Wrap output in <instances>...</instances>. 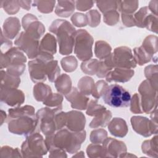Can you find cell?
I'll return each instance as SVG.
<instances>
[{
	"label": "cell",
	"mask_w": 158,
	"mask_h": 158,
	"mask_svg": "<svg viewBox=\"0 0 158 158\" xmlns=\"http://www.w3.org/2000/svg\"><path fill=\"white\" fill-rule=\"evenodd\" d=\"M86 119L83 113L71 110L66 112L65 127L72 131H83L85 127Z\"/></svg>",
	"instance_id": "cell-17"
},
{
	"label": "cell",
	"mask_w": 158,
	"mask_h": 158,
	"mask_svg": "<svg viewBox=\"0 0 158 158\" xmlns=\"http://www.w3.org/2000/svg\"><path fill=\"white\" fill-rule=\"evenodd\" d=\"M133 129L138 133L144 137L150 136L152 134H157V124L141 116H133L131 118Z\"/></svg>",
	"instance_id": "cell-12"
},
{
	"label": "cell",
	"mask_w": 158,
	"mask_h": 158,
	"mask_svg": "<svg viewBox=\"0 0 158 158\" xmlns=\"http://www.w3.org/2000/svg\"><path fill=\"white\" fill-rule=\"evenodd\" d=\"M134 52V58L136 64L139 65H143V64L149 62L152 57L149 54L142 46L139 48H135L133 49Z\"/></svg>",
	"instance_id": "cell-32"
},
{
	"label": "cell",
	"mask_w": 158,
	"mask_h": 158,
	"mask_svg": "<svg viewBox=\"0 0 158 158\" xmlns=\"http://www.w3.org/2000/svg\"><path fill=\"white\" fill-rule=\"evenodd\" d=\"M157 136L150 140H146L142 144V151L143 153L151 157H157Z\"/></svg>",
	"instance_id": "cell-31"
},
{
	"label": "cell",
	"mask_w": 158,
	"mask_h": 158,
	"mask_svg": "<svg viewBox=\"0 0 158 158\" xmlns=\"http://www.w3.org/2000/svg\"><path fill=\"white\" fill-rule=\"evenodd\" d=\"M102 146L105 149L106 157H122L124 154L127 153L125 143L112 138H106L102 142Z\"/></svg>",
	"instance_id": "cell-16"
},
{
	"label": "cell",
	"mask_w": 158,
	"mask_h": 158,
	"mask_svg": "<svg viewBox=\"0 0 158 158\" xmlns=\"http://www.w3.org/2000/svg\"><path fill=\"white\" fill-rule=\"evenodd\" d=\"M93 38L85 30L76 31L74 38V53L83 61L88 60L93 56L92 46Z\"/></svg>",
	"instance_id": "cell-7"
},
{
	"label": "cell",
	"mask_w": 158,
	"mask_h": 158,
	"mask_svg": "<svg viewBox=\"0 0 158 158\" xmlns=\"http://www.w3.org/2000/svg\"><path fill=\"white\" fill-rule=\"evenodd\" d=\"M94 82L89 77H82L78 83V87L80 92L84 95H89L93 93L94 88Z\"/></svg>",
	"instance_id": "cell-29"
},
{
	"label": "cell",
	"mask_w": 158,
	"mask_h": 158,
	"mask_svg": "<svg viewBox=\"0 0 158 158\" xmlns=\"http://www.w3.org/2000/svg\"><path fill=\"white\" fill-rule=\"evenodd\" d=\"M53 59V55L40 52L35 59L28 62V70L33 82L46 81L48 77V64Z\"/></svg>",
	"instance_id": "cell-5"
},
{
	"label": "cell",
	"mask_w": 158,
	"mask_h": 158,
	"mask_svg": "<svg viewBox=\"0 0 158 158\" xmlns=\"http://www.w3.org/2000/svg\"><path fill=\"white\" fill-rule=\"evenodd\" d=\"M1 125H2L3 122L6 120V112H4L2 110H1Z\"/></svg>",
	"instance_id": "cell-58"
},
{
	"label": "cell",
	"mask_w": 158,
	"mask_h": 158,
	"mask_svg": "<svg viewBox=\"0 0 158 158\" xmlns=\"http://www.w3.org/2000/svg\"><path fill=\"white\" fill-rule=\"evenodd\" d=\"M138 6L137 1H117V9L121 13L132 14Z\"/></svg>",
	"instance_id": "cell-30"
},
{
	"label": "cell",
	"mask_w": 158,
	"mask_h": 158,
	"mask_svg": "<svg viewBox=\"0 0 158 158\" xmlns=\"http://www.w3.org/2000/svg\"><path fill=\"white\" fill-rule=\"evenodd\" d=\"M71 20L73 24L78 27H85L88 25V20L86 14L76 12L72 15Z\"/></svg>",
	"instance_id": "cell-49"
},
{
	"label": "cell",
	"mask_w": 158,
	"mask_h": 158,
	"mask_svg": "<svg viewBox=\"0 0 158 158\" xmlns=\"http://www.w3.org/2000/svg\"><path fill=\"white\" fill-rule=\"evenodd\" d=\"M75 4L73 1H58L55 13L59 17H69L75 10Z\"/></svg>",
	"instance_id": "cell-22"
},
{
	"label": "cell",
	"mask_w": 158,
	"mask_h": 158,
	"mask_svg": "<svg viewBox=\"0 0 158 158\" xmlns=\"http://www.w3.org/2000/svg\"><path fill=\"white\" fill-rule=\"evenodd\" d=\"M62 106L57 107H45L39 110L36 114L38 122V131L44 135L49 136L54 134L56 128L55 122L56 115L62 110Z\"/></svg>",
	"instance_id": "cell-9"
},
{
	"label": "cell",
	"mask_w": 158,
	"mask_h": 158,
	"mask_svg": "<svg viewBox=\"0 0 158 158\" xmlns=\"http://www.w3.org/2000/svg\"><path fill=\"white\" fill-rule=\"evenodd\" d=\"M94 2L92 1H75L76 8L80 11H86L93 7Z\"/></svg>",
	"instance_id": "cell-53"
},
{
	"label": "cell",
	"mask_w": 158,
	"mask_h": 158,
	"mask_svg": "<svg viewBox=\"0 0 158 158\" xmlns=\"http://www.w3.org/2000/svg\"><path fill=\"white\" fill-rule=\"evenodd\" d=\"M108 85L107 83L104 81V80H99L98 81L95 85L93 92L92 93L93 96L96 99H98L101 97H102L104 91L106 90V88L107 87Z\"/></svg>",
	"instance_id": "cell-50"
},
{
	"label": "cell",
	"mask_w": 158,
	"mask_h": 158,
	"mask_svg": "<svg viewBox=\"0 0 158 158\" xmlns=\"http://www.w3.org/2000/svg\"><path fill=\"white\" fill-rule=\"evenodd\" d=\"M107 136V131L104 129L94 130L91 132L90 141L94 144L102 143Z\"/></svg>",
	"instance_id": "cell-45"
},
{
	"label": "cell",
	"mask_w": 158,
	"mask_h": 158,
	"mask_svg": "<svg viewBox=\"0 0 158 158\" xmlns=\"http://www.w3.org/2000/svg\"><path fill=\"white\" fill-rule=\"evenodd\" d=\"M144 73L147 80L152 85L157 89V65H150L147 66L144 70Z\"/></svg>",
	"instance_id": "cell-39"
},
{
	"label": "cell",
	"mask_w": 158,
	"mask_h": 158,
	"mask_svg": "<svg viewBox=\"0 0 158 158\" xmlns=\"http://www.w3.org/2000/svg\"><path fill=\"white\" fill-rule=\"evenodd\" d=\"M104 22L108 25H115L119 20V14L117 10H112L104 14Z\"/></svg>",
	"instance_id": "cell-47"
},
{
	"label": "cell",
	"mask_w": 158,
	"mask_h": 158,
	"mask_svg": "<svg viewBox=\"0 0 158 158\" xmlns=\"http://www.w3.org/2000/svg\"><path fill=\"white\" fill-rule=\"evenodd\" d=\"M48 148L43 137L38 132L27 136L21 147L22 157H43L46 154Z\"/></svg>",
	"instance_id": "cell-6"
},
{
	"label": "cell",
	"mask_w": 158,
	"mask_h": 158,
	"mask_svg": "<svg viewBox=\"0 0 158 158\" xmlns=\"http://www.w3.org/2000/svg\"><path fill=\"white\" fill-rule=\"evenodd\" d=\"M2 28L1 32L6 38L10 40L14 39L20 30V23L19 19L14 17L7 18L4 22Z\"/></svg>",
	"instance_id": "cell-20"
},
{
	"label": "cell",
	"mask_w": 158,
	"mask_h": 158,
	"mask_svg": "<svg viewBox=\"0 0 158 158\" xmlns=\"http://www.w3.org/2000/svg\"><path fill=\"white\" fill-rule=\"evenodd\" d=\"M88 25L91 27H96L100 23L101 15L95 9L89 10L86 14Z\"/></svg>",
	"instance_id": "cell-48"
},
{
	"label": "cell",
	"mask_w": 158,
	"mask_h": 158,
	"mask_svg": "<svg viewBox=\"0 0 158 158\" xmlns=\"http://www.w3.org/2000/svg\"><path fill=\"white\" fill-rule=\"evenodd\" d=\"M112 48L110 46L103 41H98L95 43L94 53L95 56L100 60L107 58L111 54Z\"/></svg>",
	"instance_id": "cell-28"
},
{
	"label": "cell",
	"mask_w": 158,
	"mask_h": 158,
	"mask_svg": "<svg viewBox=\"0 0 158 158\" xmlns=\"http://www.w3.org/2000/svg\"><path fill=\"white\" fill-rule=\"evenodd\" d=\"M151 13L152 12L150 11L148 7H143L141 8L138 12L133 15L135 25L138 27L144 28L145 20Z\"/></svg>",
	"instance_id": "cell-36"
},
{
	"label": "cell",
	"mask_w": 158,
	"mask_h": 158,
	"mask_svg": "<svg viewBox=\"0 0 158 158\" xmlns=\"http://www.w3.org/2000/svg\"><path fill=\"white\" fill-rule=\"evenodd\" d=\"M1 53H5L9 51L12 46V43L9 39L6 38L4 35L1 32Z\"/></svg>",
	"instance_id": "cell-54"
},
{
	"label": "cell",
	"mask_w": 158,
	"mask_h": 158,
	"mask_svg": "<svg viewBox=\"0 0 158 158\" xmlns=\"http://www.w3.org/2000/svg\"><path fill=\"white\" fill-rule=\"evenodd\" d=\"M57 91L64 95L67 94L72 89V81L70 77L67 74H62L54 81Z\"/></svg>",
	"instance_id": "cell-24"
},
{
	"label": "cell",
	"mask_w": 158,
	"mask_h": 158,
	"mask_svg": "<svg viewBox=\"0 0 158 158\" xmlns=\"http://www.w3.org/2000/svg\"><path fill=\"white\" fill-rule=\"evenodd\" d=\"M1 7L8 14L13 15L19 12L20 6L19 1H2Z\"/></svg>",
	"instance_id": "cell-42"
},
{
	"label": "cell",
	"mask_w": 158,
	"mask_h": 158,
	"mask_svg": "<svg viewBox=\"0 0 158 158\" xmlns=\"http://www.w3.org/2000/svg\"><path fill=\"white\" fill-rule=\"evenodd\" d=\"M62 101L63 96L60 94L51 93L43 103L49 107H57L62 106Z\"/></svg>",
	"instance_id": "cell-44"
},
{
	"label": "cell",
	"mask_w": 158,
	"mask_h": 158,
	"mask_svg": "<svg viewBox=\"0 0 158 158\" xmlns=\"http://www.w3.org/2000/svg\"><path fill=\"white\" fill-rule=\"evenodd\" d=\"M18 148L13 149L11 147L4 146L1 149V157H21Z\"/></svg>",
	"instance_id": "cell-52"
},
{
	"label": "cell",
	"mask_w": 158,
	"mask_h": 158,
	"mask_svg": "<svg viewBox=\"0 0 158 158\" xmlns=\"http://www.w3.org/2000/svg\"><path fill=\"white\" fill-rule=\"evenodd\" d=\"M60 63L64 70L67 72H72L75 70L78 65V62L76 58L72 56L62 59Z\"/></svg>",
	"instance_id": "cell-43"
},
{
	"label": "cell",
	"mask_w": 158,
	"mask_h": 158,
	"mask_svg": "<svg viewBox=\"0 0 158 158\" xmlns=\"http://www.w3.org/2000/svg\"><path fill=\"white\" fill-rule=\"evenodd\" d=\"M49 30L57 36L60 54H70L74 46L75 28L68 21L57 19L52 23Z\"/></svg>",
	"instance_id": "cell-2"
},
{
	"label": "cell",
	"mask_w": 158,
	"mask_h": 158,
	"mask_svg": "<svg viewBox=\"0 0 158 158\" xmlns=\"http://www.w3.org/2000/svg\"><path fill=\"white\" fill-rule=\"evenodd\" d=\"M138 91L143 113L149 114L154 110V106H157V89L149 80H146L139 85Z\"/></svg>",
	"instance_id": "cell-10"
},
{
	"label": "cell",
	"mask_w": 158,
	"mask_h": 158,
	"mask_svg": "<svg viewBox=\"0 0 158 158\" xmlns=\"http://www.w3.org/2000/svg\"><path fill=\"white\" fill-rule=\"evenodd\" d=\"M157 36L150 35L144 39L141 46L143 49L152 57V58L154 54H155L157 50Z\"/></svg>",
	"instance_id": "cell-34"
},
{
	"label": "cell",
	"mask_w": 158,
	"mask_h": 158,
	"mask_svg": "<svg viewBox=\"0 0 158 158\" xmlns=\"http://www.w3.org/2000/svg\"><path fill=\"white\" fill-rule=\"evenodd\" d=\"M20 83V78L11 75L4 71L1 70V87L17 88Z\"/></svg>",
	"instance_id": "cell-27"
},
{
	"label": "cell",
	"mask_w": 158,
	"mask_h": 158,
	"mask_svg": "<svg viewBox=\"0 0 158 158\" xmlns=\"http://www.w3.org/2000/svg\"><path fill=\"white\" fill-rule=\"evenodd\" d=\"M105 60L112 69L114 67L132 69L136 66L131 49L125 46L115 48Z\"/></svg>",
	"instance_id": "cell-8"
},
{
	"label": "cell",
	"mask_w": 158,
	"mask_h": 158,
	"mask_svg": "<svg viewBox=\"0 0 158 158\" xmlns=\"http://www.w3.org/2000/svg\"><path fill=\"white\" fill-rule=\"evenodd\" d=\"M102 98L107 105L114 107H127L130 105V93L117 84L108 85Z\"/></svg>",
	"instance_id": "cell-4"
},
{
	"label": "cell",
	"mask_w": 158,
	"mask_h": 158,
	"mask_svg": "<svg viewBox=\"0 0 158 158\" xmlns=\"http://www.w3.org/2000/svg\"><path fill=\"white\" fill-rule=\"evenodd\" d=\"M99 61L95 59L83 61L81 64V70L87 75H96L98 70Z\"/></svg>",
	"instance_id": "cell-33"
},
{
	"label": "cell",
	"mask_w": 158,
	"mask_h": 158,
	"mask_svg": "<svg viewBox=\"0 0 158 158\" xmlns=\"http://www.w3.org/2000/svg\"><path fill=\"white\" fill-rule=\"evenodd\" d=\"M22 22L25 32L37 40H40L45 31V27L43 23L31 14H26L23 17Z\"/></svg>",
	"instance_id": "cell-13"
},
{
	"label": "cell",
	"mask_w": 158,
	"mask_h": 158,
	"mask_svg": "<svg viewBox=\"0 0 158 158\" xmlns=\"http://www.w3.org/2000/svg\"><path fill=\"white\" fill-rule=\"evenodd\" d=\"M27 58L19 48H12L5 53L1 54V69L10 66L23 65Z\"/></svg>",
	"instance_id": "cell-14"
},
{
	"label": "cell",
	"mask_w": 158,
	"mask_h": 158,
	"mask_svg": "<svg viewBox=\"0 0 158 158\" xmlns=\"http://www.w3.org/2000/svg\"><path fill=\"white\" fill-rule=\"evenodd\" d=\"M87 155L89 157H106V152L103 146L99 144H91L86 149Z\"/></svg>",
	"instance_id": "cell-38"
},
{
	"label": "cell",
	"mask_w": 158,
	"mask_h": 158,
	"mask_svg": "<svg viewBox=\"0 0 158 158\" xmlns=\"http://www.w3.org/2000/svg\"><path fill=\"white\" fill-rule=\"evenodd\" d=\"M130 110L134 114H141L143 113L141 104L140 99L138 94L135 93L132 98L130 99Z\"/></svg>",
	"instance_id": "cell-51"
},
{
	"label": "cell",
	"mask_w": 158,
	"mask_h": 158,
	"mask_svg": "<svg viewBox=\"0 0 158 158\" xmlns=\"http://www.w3.org/2000/svg\"><path fill=\"white\" fill-rule=\"evenodd\" d=\"M157 1H151L149 2V9L150 10V11L155 15L157 16Z\"/></svg>",
	"instance_id": "cell-56"
},
{
	"label": "cell",
	"mask_w": 158,
	"mask_h": 158,
	"mask_svg": "<svg viewBox=\"0 0 158 158\" xmlns=\"http://www.w3.org/2000/svg\"><path fill=\"white\" fill-rule=\"evenodd\" d=\"M8 112V118H12L26 114H35V109L33 106L27 105L23 107L9 109Z\"/></svg>",
	"instance_id": "cell-35"
},
{
	"label": "cell",
	"mask_w": 158,
	"mask_h": 158,
	"mask_svg": "<svg viewBox=\"0 0 158 158\" xmlns=\"http://www.w3.org/2000/svg\"><path fill=\"white\" fill-rule=\"evenodd\" d=\"M1 101L11 107H19L24 102L25 96L17 88L1 87Z\"/></svg>",
	"instance_id": "cell-15"
},
{
	"label": "cell",
	"mask_w": 158,
	"mask_h": 158,
	"mask_svg": "<svg viewBox=\"0 0 158 158\" xmlns=\"http://www.w3.org/2000/svg\"><path fill=\"white\" fill-rule=\"evenodd\" d=\"M134 70L130 69L115 67L113 70H110L106 77L108 82L115 81L125 83L130 80L134 75Z\"/></svg>",
	"instance_id": "cell-19"
},
{
	"label": "cell",
	"mask_w": 158,
	"mask_h": 158,
	"mask_svg": "<svg viewBox=\"0 0 158 158\" xmlns=\"http://www.w3.org/2000/svg\"><path fill=\"white\" fill-rule=\"evenodd\" d=\"M14 43L20 49L24 51L30 59L36 58L39 54V40L30 36L25 31L19 34Z\"/></svg>",
	"instance_id": "cell-11"
},
{
	"label": "cell",
	"mask_w": 158,
	"mask_h": 158,
	"mask_svg": "<svg viewBox=\"0 0 158 158\" xmlns=\"http://www.w3.org/2000/svg\"><path fill=\"white\" fill-rule=\"evenodd\" d=\"M32 1H19V3L20 6H21L23 9L28 10L30 9L31 4Z\"/></svg>",
	"instance_id": "cell-57"
},
{
	"label": "cell",
	"mask_w": 158,
	"mask_h": 158,
	"mask_svg": "<svg viewBox=\"0 0 158 158\" xmlns=\"http://www.w3.org/2000/svg\"><path fill=\"white\" fill-rule=\"evenodd\" d=\"M86 109V114L89 116L94 117L106 110V108L104 106L98 104L97 100H91L88 104Z\"/></svg>",
	"instance_id": "cell-40"
},
{
	"label": "cell",
	"mask_w": 158,
	"mask_h": 158,
	"mask_svg": "<svg viewBox=\"0 0 158 158\" xmlns=\"http://www.w3.org/2000/svg\"><path fill=\"white\" fill-rule=\"evenodd\" d=\"M112 117V113L110 110H106L101 114L95 116L89 123V127L93 128L98 127H105L108 124Z\"/></svg>",
	"instance_id": "cell-26"
},
{
	"label": "cell",
	"mask_w": 158,
	"mask_h": 158,
	"mask_svg": "<svg viewBox=\"0 0 158 158\" xmlns=\"http://www.w3.org/2000/svg\"><path fill=\"white\" fill-rule=\"evenodd\" d=\"M39 52H43L52 55L56 52V40L51 34L47 33L43 37L39 46Z\"/></svg>",
	"instance_id": "cell-23"
},
{
	"label": "cell",
	"mask_w": 158,
	"mask_h": 158,
	"mask_svg": "<svg viewBox=\"0 0 158 158\" xmlns=\"http://www.w3.org/2000/svg\"><path fill=\"white\" fill-rule=\"evenodd\" d=\"M96 3L103 14L108 11L117 9V1H96Z\"/></svg>",
	"instance_id": "cell-46"
},
{
	"label": "cell",
	"mask_w": 158,
	"mask_h": 158,
	"mask_svg": "<svg viewBox=\"0 0 158 158\" xmlns=\"http://www.w3.org/2000/svg\"><path fill=\"white\" fill-rule=\"evenodd\" d=\"M65 97L71 103L72 108L79 110H85L87 108L89 98L81 93L77 88L73 87Z\"/></svg>",
	"instance_id": "cell-18"
},
{
	"label": "cell",
	"mask_w": 158,
	"mask_h": 158,
	"mask_svg": "<svg viewBox=\"0 0 158 158\" xmlns=\"http://www.w3.org/2000/svg\"><path fill=\"white\" fill-rule=\"evenodd\" d=\"M9 131L14 134L26 136L39 131L38 122L35 114H26L8 118Z\"/></svg>",
	"instance_id": "cell-3"
},
{
	"label": "cell",
	"mask_w": 158,
	"mask_h": 158,
	"mask_svg": "<svg viewBox=\"0 0 158 158\" xmlns=\"http://www.w3.org/2000/svg\"><path fill=\"white\" fill-rule=\"evenodd\" d=\"M33 6H36L38 11L42 13H50L53 10L55 1H35Z\"/></svg>",
	"instance_id": "cell-41"
},
{
	"label": "cell",
	"mask_w": 158,
	"mask_h": 158,
	"mask_svg": "<svg viewBox=\"0 0 158 158\" xmlns=\"http://www.w3.org/2000/svg\"><path fill=\"white\" fill-rule=\"evenodd\" d=\"M108 129L111 135L116 137L123 138L128 133L126 122L122 118L115 117L109 123Z\"/></svg>",
	"instance_id": "cell-21"
},
{
	"label": "cell",
	"mask_w": 158,
	"mask_h": 158,
	"mask_svg": "<svg viewBox=\"0 0 158 158\" xmlns=\"http://www.w3.org/2000/svg\"><path fill=\"white\" fill-rule=\"evenodd\" d=\"M60 70L58 62L56 60H51L48 64V78L51 82H54L59 76Z\"/></svg>",
	"instance_id": "cell-37"
},
{
	"label": "cell",
	"mask_w": 158,
	"mask_h": 158,
	"mask_svg": "<svg viewBox=\"0 0 158 158\" xmlns=\"http://www.w3.org/2000/svg\"><path fill=\"white\" fill-rule=\"evenodd\" d=\"M86 131H72L69 129L62 128L55 134L47 136L45 139L48 150L55 146L70 154L77 152L86 138Z\"/></svg>",
	"instance_id": "cell-1"
},
{
	"label": "cell",
	"mask_w": 158,
	"mask_h": 158,
	"mask_svg": "<svg viewBox=\"0 0 158 158\" xmlns=\"http://www.w3.org/2000/svg\"><path fill=\"white\" fill-rule=\"evenodd\" d=\"M122 20L124 25L128 27H133L135 25V20L133 14H127L122 13Z\"/></svg>",
	"instance_id": "cell-55"
},
{
	"label": "cell",
	"mask_w": 158,
	"mask_h": 158,
	"mask_svg": "<svg viewBox=\"0 0 158 158\" xmlns=\"http://www.w3.org/2000/svg\"><path fill=\"white\" fill-rule=\"evenodd\" d=\"M51 93V87L43 83H38L33 87V96L38 101L43 102Z\"/></svg>",
	"instance_id": "cell-25"
}]
</instances>
